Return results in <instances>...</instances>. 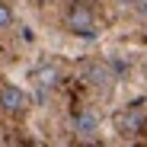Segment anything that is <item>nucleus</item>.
Returning a JSON list of instances; mask_svg holds the SVG:
<instances>
[{"mask_svg": "<svg viewBox=\"0 0 147 147\" xmlns=\"http://www.w3.org/2000/svg\"><path fill=\"white\" fill-rule=\"evenodd\" d=\"M64 29L77 38H99V32H102L90 3H70L64 10Z\"/></svg>", "mask_w": 147, "mask_h": 147, "instance_id": "obj_1", "label": "nucleus"}, {"mask_svg": "<svg viewBox=\"0 0 147 147\" xmlns=\"http://www.w3.org/2000/svg\"><path fill=\"white\" fill-rule=\"evenodd\" d=\"M29 106H32V99L19 83H0V112L3 115H16L19 118V115L29 112Z\"/></svg>", "mask_w": 147, "mask_h": 147, "instance_id": "obj_2", "label": "nucleus"}, {"mask_svg": "<svg viewBox=\"0 0 147 147\" xmlns=\"http://www.w3.org/2000/svg\"><path fill=\"white\" fill-rule=\"evenodd\" d=\"M99 128H102V121H99V115L93 109H80L70 118V134L77 141H96L99 138Z\"/></svg>", "mask_w": 147, "mask_h": 147, "instance_id": "obj_3", "label": "nucleus"}, {"mask_svg": "<svg viewBox=\"0 0 147 147\" xmlns=\"http://www.w3.org/2000/svg\"><path fill=\"white\" fill-rule=\"evenodd\" d=\"M61 80H64V70H61V64H55V61H42V64L32 70V83H35L42 93L61 86Z\"/></svg>", "mask_w": 147, "mask_h": 147, "instance_id": "obj_4", "label": "nucleus"}, {"mask_svg": "<svg viewBox=\"0 0 147 147\" xmlns=\"http://www.w3.org/2000/svg\"><path fill=\"white\" fill-rule=\"evenodd\" d=\"M144 125H147V118H144L141 109H121V112L115 115V131H118V134H125V138L141 134Z\"/></svg>", "mask_w": 147, "mask_h": 147, "instance_id": "obj_5", "label": "nucleus"}, {"mask_svg": "<svg viewBox=\"0 0 147 147\" xmlns=\"http://www.w3.org/2000/svg\"><path fill=\"white\" fill-rule=\"evenodd\" d=\"M83 80H86L93 90H112V83H115V74H112V67H109V64H102V61H93V64L83 70Z\"/></svg>", "mask_w": 147, "mask_h": 147, "instance_id": "obj_6", "label": "nucleus"}, {"mask_svg": "<svg viewBox=\"0 0 147 147\" xmlns=\"http://www.w3.org/2000/svg\"><path fill=\"white\" fill-rule=\"evenodd\" d=\"M13 26V7L7 0H0V29H10Z\"/></svg>", "mask_w": 147, "mask_h": 147, "instance_id": "obj_7", "label": "nucleus"}]
</instances>
